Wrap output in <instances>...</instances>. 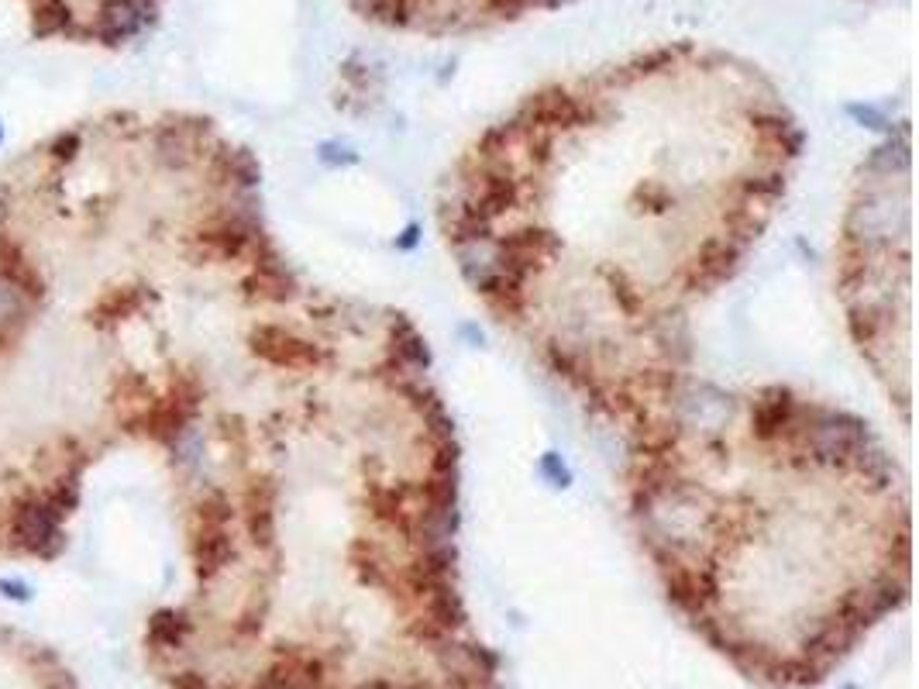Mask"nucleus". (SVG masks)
Here are the masks:
<instances>
[{"label":"nucleus","mask_w":919,"mask_h":689,"mask_svg":"<svg viewBox=\"0 0 919 689\" xmlns=\"http://www.w3.org/2000/svg\"><path fill=\"white\" fill-rule=\"evenodd\" d=\"M806 135L754 63L679 42L534 90L438 190L458 276L620 435L696 379V311L765 238Z\"/></svg>","instance_id":"nucleus-1"},{"label":"nucleus","mask_w":919,"mask_h":689,"mask_svg":"<svg viewBox=\"0 0 919 689\" xmlns=\"http://www.w3.org/2000/svg\"><path fill=\"white\" fill-rule=\"evenodd\" d=\"M623 500L668 603L768 686H813L909 600V483L864 417L689 379L623 431Z\"/></svg>","instance_id":"nucleus-2"},{"label":"nucleus","mask_w":919,"mask_h":689,"mask_svg":"<svg viewBox=\"0 0 919 689\" xmlns=\"http://www.w3.org/2000/svg\"><path fill=\"white\" fill-rule=\"evenodd\" d=\"M837 286L861 359L909 421V142L861 166L837 242Z\"/></svg>","instance_id":"nucleus-3"},{"label":"nucleus","mask_w":919,"mask_h":689,"mask_svg":"<svg viewBox=\"0 0 919 689\" xmlns=\"http://www.w3.org/2000/svg\"><path fill=\"white\" fill-rule=\"evenodd\" d=\"M572 4V0H348L358 18L389 32H410L424 38H448L489 32L510 25L534 11Z\"/></svg>","instance_id":"nucleus-4"},{"label":"nucleus","mask_w":919,"mask_h":689,"mask_svg":"<svg viewBox=\"0 0 919 689\" xmlns=\"http://www.w3.org/2000/svg\"><path fill=\"white\" fill-rule=\"evenodd\" d=\"M38 38L124 45L159 21L162 0H25Z\"/></svg>","instance_id":"nucleus-5"},{"label":"nucleus","mask_w":919,"mask_h":689,"mask_svg":"<svg viewBox=\"0 0 919 689\" xmlns=\"http://www.w3.org/2000/svg\"><path fill=\"white\" fill-rule=\"evenodd\" d=\"M14 534L25 541L28 552H35V555L56 552V538H62L56 500H35V503H28V507H21L18 517H14Z\"/></svg>","instance_id":"nucleus-6"},{"label":"nucleus","mask_w":919,"mask_h":689,"mask_svg":"<svg viewBox=\"0 0 919 689\" xmlns=\"http://www.w3.org/2000/svg\"><path fill=\"white\" fill-rule=\"evenodd\" d=\"M21 314H25V290L11 276H0V328L14 324Z\"/></svg>","instance_id":"nucleus-7"}]
</instances>
